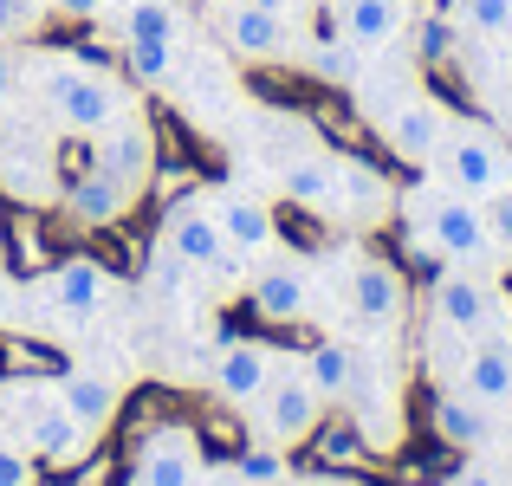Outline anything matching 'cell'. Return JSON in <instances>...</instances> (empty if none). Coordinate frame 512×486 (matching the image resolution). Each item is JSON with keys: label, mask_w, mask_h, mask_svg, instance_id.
Masks as SVG:
<instances>
[{"label": "cell", "mask_w": 512, "mask_h": 486, "mask_svg": "<svg viewBox=\"0 0 512 486\" xmlns=\"http://www.w3.org/2000/svg\"><path fill=\"white\" fill-rule=\"evenodd\" d=\"M428 422H435V435L448 441V448H461V454H474V448L493 441V409H480L467 389H441L435 409H428Z\"/></svg>", "instance_id": "obj_21"}, {"label": "cell", "mask_w": 512, "mask_h": 486, "mask_svg": "<svg viewBox=\"0 0 512 486\" xmlns=\"http://www.w3.org/2000/svg\"><path fill=\"white\" fill-rule=\"evenodd\" d=\"M33 26H39L33 0H0V46L7 39H33Z\"/></svg>", "instance_id": "obj_36"}, {"label": "cell", "mask_w": 512, "mask_h": 486, "mask_svg": "<svg viewBox=\"0 0 512 486\" xmlns=\"http://www.w3.org/2000/svg\"><path fill=\"white\" fill-rule=\"evenodd\" d=\"M480 98H487V111L500 117V130H512V59L493 65V72H480Z\"/></svg>", "instance_id": "obj_34"}, {"label": "cell", "mask_w": 512, "mask_h": 486, "mask_svg": "<svg viewBox=\"0 0 512 486\" xmlns=\"http://www.w3.org/2000/svg\"><path fill=\"white\" fill-rule=\"evenodd\" d=\"M247 312L260 318V324H305V318H312V273H305V266H292V260L266 266V273L253 279Z\"/></svg>", "instance_id": "obj_14"}, {"label": "cell", "mask_w": 512, "mask_h": 486, "mask_svg": "<svg viewBox=\"0 0 512 486\" xmlns=\"http://www.w3.org/2000/svg\"><path fill=\"white\" fill-rule=\"evenodd\" d=\"M91 169L117 175L124 188H143V182L156 175V130L137 124V117H124V124L98 130V137H91Z\"/></svg>", "instance_id": "obj_11"}, {"label": "cell", "mask_w": 512, "mask_h": 486, "mask_svg": "<svg viewBox=\"0 0 512 486\" xmlns=\"http://www.w3.org/2000/svg\"><path fill=\"white\" fill-rule=\"evenodd\" d=\"M46 292L65 318H98V305L111 299V273H104V260H91V253H65L46 273Z\"/></svg>", "instance_id": "obj_16"}, {"label": "cell", "mask_w": 512, "mask_h": 486, "mask_svg": "<svg viewBox=\"0 0 512 486\" xmlns=\"http://www.w3.org/2000/svg\"><path fill=\"white\" fill-rule=\"evenodd\" d=\"M33 91H39V111H46L59 130H72V137H98V130H111V124L130 117V91L117 85L104 65L46 59L33 72Z\"/></svg>", "instance_id": "obj_1"}, {"label": "cell", "mask_w": 512, "mask_h": 486, "mask_svg": "<svg viewBox=\"0 0 512 486\" xmlns=\"http://www.w3.org/2000/svg\"><path fill=\"white\" fill-rule=\"evenodd\" d=\"M292 461L286 448H273V441H247V448H234V480L240 486H286Z\"/></svg>", "instance_id": "obj_29"}, {"label": "cell", "mask_w": 512, "mask_h": 486, "mask_svg": "<svg viewBox=\"0 0 512 486\" xmlns=\"http://www.w3.org/2000/svg\"><path fill=\"white\" fill-rule=\"evenodd\" d=\"M20 85V72H13V59H7V46H0V104H7V91Z\"/></svg>", "instance_id": "obj_39"}, {"label": "cell", "mask_w": 512, "mask_h": 486, "mask_svg": "<svg viewBox=\"0 0 512 486\" xmlns=\"http://www.w3.org/2000/svg\"><path fill=\"white\" fill-rule=\"evenodd\" d=\"M52 143L39 124H26V117H7L0 124V188H7L13 201H46L52 188H59V169H52Z\"/></svg>", "instance_id": "obj_5"}, {"label": "cell", "mask_w": 512, "mask_h": 486, "mask_svg": "<svg viewBox=\"0 0 512 486\" xmlns=\"http://www.w3.org/2000/svg\"><path fill=\"white\" fill-rule=\"evenodd\" d=\"M52 396H59L91 435H104V428L124 415V389H117L111 376H98V370H59L52 376Z\"/></svg>", "instance_id": "obj_18"}, {"label": "cell", "mask_w": 512, "mask_h": 486, "mask_svg": "<svg viewBox=\"0 0 512 486\" xmlns=\"http://www.w3.org/2000/svg\"><path fill=\"white\" fill-rule=\"evenodd\" d=\"M279 182H286L292 208H312V214H331V208H338V162L318 156V150L292 156L286 169H279Z\"/></svg>", "instance_id": "obj_23"}, {"label": "cell", "mask_w": 512, "mask_h": 486, "mask_svg": "<svg viewBox=\"0 0 512 486\" xmlns=\"http://www.w3.org/2000/svg\"><path fill=\"white\" fill-rule=\"evenodd\" d=\"M325 428V396L312 389L305 370H273V383L260 389V435L273 448H299Z\"/></svg>", "instance_id": "obj_4"}, {"label": "cell", "mask_w": 512, "mask_h": 486, "mask_svg": "<svg viewBox=\"0 0 512 486\" xmlns=\"http://www.w3.org/2000/svg\"><path fill=\"white\" fill-rule=\"evenodd\" d=\"M188 279H195V266L182 260V253L169 247V240H156V247H143V286L156 292V299H182Z\"/></svg>", "instance_id": "obj_28"}, {"label": "cell", "mask_w": 512, "mask_h": 486, "mask_svg": "<svg viewBox=\"0 0 512 486\" xmlns=\"http://www.w3.org/2000/svg\"><path fill=\"white\" fill-rule=\"evenodd\" d=\"M454 26L480 46H512V0H454Z\"/></svg>", "instance_id": "obj_26"}, {"label": "cell", "mask_w": 512, "mask_h": 486, "mask_svg": "<svg viewBox=\"0 0 512 486\" xmlns=\"http://www.w3.org/2000/svg\"><path fill=\"white\" fill-rule=\"evenodd\" d=\"M208 214L221 221V234H227V247H234V253H266V247H279V214L266 208V201L240 195V188H221Z\"/></svg>", "instance_id": "obj_17"}, {"label": "cell", "mask_w": 512, "mask_h": 486, "mask_svg": "<svg viewBox=\"0 0 512 486\" xmlns=\"http://www.w3.org/2000/svg\"><path fill=\"white\" fill-rule=\"evenodd\" d=\"M305 486H363V480H350V474H312Z\"/></svg>", "instance_id": "obj_40"}, {"label": "cell", "mask_w": 512, "mask_h": 486, "mask_svg": "<svg viewBox=\"0 0 512 486\" xmlns=\"http://www.w3.org/2000/svg\"><path fill=\"white\" fill-rule=\"evenodd\" d=\"M338 208H350V214H383L389 208V182L370 169L363 156H338Z\"/></svg>", "instance_id": "obj_25"}, {"label": "cell", "mask_w": 512, "mask_h": 486, "mask_svg": "<svg viewBox=\"0 0 512 486\" xmlns=\"http://www.w3.org/2000/svg\"><path fill=\"white\" fill-rule=\"evenodd\" d=\"M344 299H350V312H357V324H370V331H389V324H402V312H409L402 273L389 260H376V253H363V260L350 266Z\"/></svg>", "instance_id": "obj_9"}, {"label": "cell", "mask_w": 512, "mask_h": 486, "mask_svg": "<svg viewBox=\"0 0 512 486\" xmlns=\"http://www.w3.org/2000/svg\"><path fill=\"white\" fill-rule=\"evenodd\" d=\"M305 376H312V389L325 402H344L350 396V376H357V350L338 344V337H325V344H312L305 350V363H299Z\"/></svg>", "instance_id": "obj_24"}, {"label": "cell", "mask_w": 512, "mask_h": 486, "mask_svg": "<svg viewBox=\"0 0 512 486\" xmlns=\"http://www.w3.org/2000/svg\"><path fill=\"white\" fill-rule=\"evenodd\" d=\"M163 240L195 266V273H227V266H234V247H227L221 221H214L208 208H195V201H175V208H169Z\"/></svg>", "instance_id": "obj_13"}, {"label": "cell", "mask_w": 512, "mask_h": 486, "mask_svg": "<svg viewBox=\"0 0 512 486\" xmlns=\"http://www.w3.org/2000/svg\"><path fill=\"white\" fill-rule=\"evenodd\" d=\"M331 26H338L357 52H376V46H396L402 39L409 13H402V0H338V7H331Z\"/></svg>", "instance_id": "obj_20"}, {"label": "cell", "mask_w": 512, "mask_h": 486, "mask_svg": "<svg viewBox=\"0 0 512 486\" xmlns=\"http://www.w3.org/2000/svg\"><path fill=\"white\" fill-rule=\"evenodd\" d=\"M124 72H130V85L163 91L175 78V39H124Z\"/></svg>", "instance_id": "obj_27"}, {"label": "cell", "mask_w": 512, "mask_h": 486, "mask_svg": "<svg viewBox=\"0 0 512 486\" xmlns=\"http://www.w3.org/2000/svg\"><path fill=\"white\" fill-rule=\"evenodd\" d=\"M253 7H266V13H292L299 0H253Z\"/></svg>", "instance_id": "obj_41"}, {"label": "cell", "mask_w": 512, "mask_h": 486, "mask_svg": "<svg viewBox=\"0 0 512 486\" xmlns=\"http://www.w3.org/2000/svg\"><path fill=\"white\" fill-rule=\"evenodd\" d=\"M454 383H461L480 409H506V402H512V350L474 337V350H467V363H461V376H454Z\"/></svg>", "instance_id": "obj_22"}, {"label": "cell", "mask_w": 512, "mask_h": 486, "mask_svg": "<svg viewBox=\"0 0 512 486\" xmlns=\"http://www.w3.org/2000/svg\"><path fill=\"white\" fill-rule=\"evenodd\" d=\"M428 169H435L454 195L487 201V195H500V188H512V143L500 137V130L474 124V117H448L441 150H435Z\"/></svg>", "instance_id": "obj_3"}, {"label": "cell", "mask_w": 512, "mask_h": 486, "mask_svg": "<svg viewBox=\"0 0 512 486\" xmlns=\"http://www.w3.org/2000/svg\"><path fill=\"white\" fill-rule=\"evenodd\" d=\"M221 33H227V46H234L240 59H253V65L286 59V13H266V7H253V0H234L227 20H221Z\"/></svg>", "instance_id": "obj_19"}, {"label": "cell", "mask_w": 512, "mask_h": 486, "mask_svg": "<svg viewBox=\"0 0 512 486\" xmlns=\"http://www.w3.org/2000/svg\"><path fill=\"white\" fill-rule=\"evenodd\" d=\"M26 448H33L39 461H52V467H78L91 454V428L46 389V402L26 409Z\"/></svg>", "instance_id": "obj_12"}, {"label": "cell", "mask_w": 512, "mask_h": 486, "mask_svg": "<svg viewBox=\"0 0 512 486\" xmlns=\"http://www.w3.org/2000/svg\"><path fill=\"white\" fill-rule=\"evenodd\" d=\"M448 486H512L500 467H487V461H474V467H461V474H454Z\"/></svg>", "instance_id": "obj_38"}, {"label": "cell", "mask_w": 512, "mask_h": 486, "mask_svg": "<svg viewBox=\"0 0 512 486\" xmlns=\"http://www.w3.org/2000/svg\"><path fill=\"white\" fill-rule=\"evenodd\" d=\"M130 480L137 486H195L201 480V435L188 422H156L130 448Z\"/></svg>", "instance_id": "obj_6"}, {"label": "cell", "mask_w": 512, "mask_h": 486, "mask_svg": "<svg viewBox=\"0 0 512 486\" xmlns=\"http://www.w3.org/2000/svg\"><path fill=\"white\" fill-rule=\"evenodd\" d=\"M59 201H65V214H72L78 227H124L137 188H124L117 175H104V169H85V175H72V182L59 188Z\"/></svg>", "instance_id": "obj_15"}, {"label": "cell", "mask_w": 512, "mask_h": 486, "mask_svg": "<svg viewBox=\"0 0 512 486\" xmlns=\"http://www.w3.org/2000/svg\"><path fill=\"white\" fill-rule=\"evenodd\" d=\"M52 13H59V20H72V26H91L104 13V0H46Z\"/></svg>", "instance_id": "obj_37"}, {"label": "cell", "mask_w": 512, "mask_h": 486, "mask_svg": "<svg viewBox=\"0 0 512 486\" xmlns=\"http://www.w3.org/2000/svg\"><path fill=\"white\" fill-rule=\"evenodd\" d=\"M415 59H422V65H448L454 59V26H448V13H428V20L415 26Z\"/></svg>", "instance_id": "obj_32"}, {"label": "cell", "mask_w": 512, "mask_h": 486, "mask_svg": "<svg viewBox=\"0 0 512 486\" xmlns=\"http://www.w3.org/2000/svg\"><path fill=\"white\" fill-rule=\"evenodd\" d=\"M124 39H175V0H124Z\"/></svg>", "instance_id": "obj_31"}, {"label": "cell", "mask_w": 512, "mask_h": 486, "mask_svg": "<svg viewBox=\"0 0 512 486\" xmlns=\"http://www.w3.org/2000/svg\"><path fill=\"white\" fill-rule=\"evenodd\" d=\"M376 124H383L389 156L409 162V169H428V162H435V150H441V130H448V111H441L428 91H402V98L389 104Z\"/></svg>", "instance_id": "obj_7"}, {"label": "cell", "mask_w": 512, "mask_h": 486, "mask_svg": "<svg viewBox=\"0 0 512 486\" xmlns=\"http://www.w3.org/2000/svg\"><path fill=\"white\" fill-rule=\"evenodd\" d=\"M480 214H487V240H493V253H512V188L487 195V201H480Z\"/></svg>", "instance_id": "obj_35"}, {"label": "cell", "mask_w": 512, "mask_h": 486, "mask_svg": "<svg viewBox=\"0 0 512 486\" xmlns=\"http://www.w3.org/2000/svg\"><path fill=\"white\" fill-rule=\"evenodd\" d=\"M0 486H39V454L26 441H0Z\"/></svg>", "instance_id": "obj_33"}, {"label": "cell", "mask_w": 512, "mask_h": 486, "mask_svg": "<svg viewBox=\"0 0 512 486\" xmlns=\"http://www.w3.org/2000/svg\"><path fill=\"white\" fill-rule=\"evenodd\" d=\"M305 65H312V72L325 78V85H357V78H363V65H357V46H350V39L338 33V26H331V33L312 46V59H305Z\"/></svg>", "instance_id": "obj_30"}, {"label": "cell", "mask_w": 512, "mask_h": 486, "mask_svg": "<svg viewBox=\"0 0 512 486\" xmlns=\"http://www.w3.org/2000/svg\"><path fill=\"white\" fill-rule=\"evenodd\" d=\"M409 234L428 240V247H435L441 260H454V266H480L493 253L480 201L474 195H454L441 175H435V182H422V188H409Z\"/></svg>", "instance_id": "obj_2"}, {"label": "cell", "mask_w": 512, "mask_h": 486, "mask_svg": "<svg viewBox=\"0 0 512 486\" xmlns=\"http://www.w3.org/2000/svg\"><path fill=\"white\" fill-rule=\"evenodd\" d=\"M428 299H435V324H448V331H461V337H487L493 292H487V279H474L467 266H441V273L428 279Z\"/></svg>", "instance_id": "obj_10"}, {"label": "cell", "mask_w": 512, "mask_h": 486, "mask_svg": "<svg viewBox=\"0 0 512 486\" xmlns=\"http://www.w3.org/2000/svg\"><path fill=\"white\" fill-rule=\"evenodd\" d=\"M273 370H279V357H273L266 337L227 331L221 337V357H214V389H221V402H234V409H253L260 389L273 383Z\"/></svg>", "instance_id": "obj_8"}]
</instances>
